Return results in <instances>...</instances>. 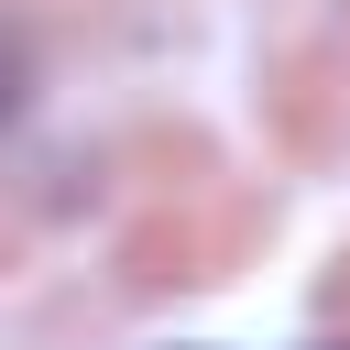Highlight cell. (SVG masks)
I'll return each mask as SVG.
<instances>
[{
    "label": "cell",
    "mask_w": 350,
    "mask_h": 350,
    "mask_svg": "<svg viewBox=\"0 0 350 350\" xmlns=\"http://www.w3.org/2000/svg\"><path fill=\"white\" fill-rule=\"evenodd\" d=\"M22 98H33V77H22V55H11V44H0V131H11V120H22Z\"/></svg>",
    "instance_id": "1"
}]
</instances>
